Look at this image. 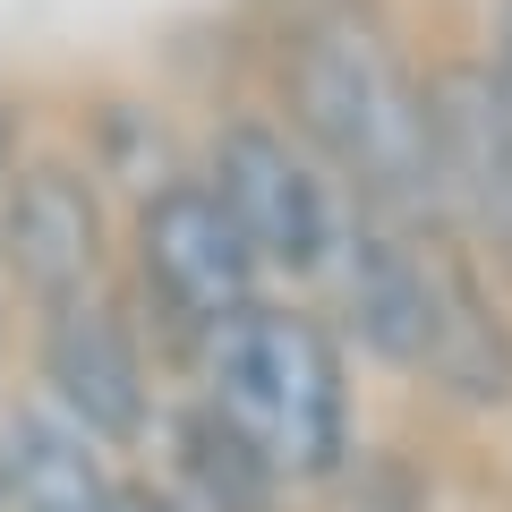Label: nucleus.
Listing matches in <instances>:
<instances>
[{"label": "nucleus", "mask_w": 512, "mask_h": 512, "mask_svg": "<svg viewBox=\"0 0 512 512\" xmlns=\"http://www.w3.org/2000/svg\"><path fill=\"white\" fill-rule=\"evenodd\" d=\"M197 171L222 188V205L239 214V231L256 239L274 291L325 299L333 265H342V248H350V222H359V197L333 180V163L256 86H231V94L205 103Z\"/></svg>", "instance_id": "obj_4"}, {"label": "nucleus", "mask_w": 512, "mask_h": 512, "mask_svg": "<svg viewBox=\"0 0 512 512\" xmlns=\"http://www.w3.org/2000/svg\"><path fill=\"white\" fill-rule=\"evenodd\" d=\"M120 291H128V308L146 316V333L163 342L171 376H188V359L239 308H256V299L274 291V274H265L256 239L239 231V214L222 205V188L188 163V171H171L163 188H146V197L128 205Z\"/></svg>", "instance_id": "obj_5"}, {"label": "nucleus", "mask_w": 512, "mask_h": 512, "mask_svg": "<svg viewBox=\"0 0 512 512\" xmlns=\"http://www.w3.org/2000/svg\"><path fill=\"white\" fill-rule=\"evenodd\" d=\"M436 214L512 291V94L478 35L436 43Z\"/></svg>", "instance_id": "obj_8"}, {"label": "nucleus", "mask_w": 512, "mask_h": 512, "mask_svg": "<svg viewBox=\"0 0 512 512\" xmlns=\"http://www.w3.org/2000/svg\"><path fill=\"white\" fill-rule=\"evenodd\" d=\"M239 69L384 214H436V43L410 0H248Z\"/></svg>", "instance_id": "obj_1"}, {"label": "nucleus", "mask_w": 512, "mask_h": 512, "mask_svg": "<svg viewBox=\"0 0 512 512\" xmlns=\"http://www.w3.org/2000/svg\"><path fill=\"white\" fill-rule=\"evenodd\" d=\"M325 308L350 333V350L402 376L410 393L461 419L512 410V291L478 265V248L444 214L359 205Z\"/></svg>", "instance_id": "obj_2"}, {"label": "nucleus", "mask_w": 512, "mask_h": 512, "mask_svg": "<svg viewBox=\"0 0 512 512\" xmlns=\"http://www.w3.org/2000/svg\"><path fill=\"white\" fill-rule=\"evenodd\" d=\"M35 146H43V137H35V94H26V86H0V188L18 180V163Z\"/></svg>", "instance_id": "obj_12"}, {"label": "nucleus", "mask_w": 512, "mask_h": 512, "mask_svg": "<svg viewBox=\"0 0 512 512\" xmlns=\"http://www.w3.org/2000/svg\"><path fill=\"white\" fill-rule=\"evenodd\" d=\"M128 453L77 427L35 384L0 393V504L9 512H120L128 504Z\"/></svg>", "instance_id": "obj_9"}, {"label": "nucleus", "mask_w": 512, "mask_h": 512, "mask_svg": "<svg viewBox=\"0 0 512 512\" xmlns=\"http://www.w3.org/2000/svg\"><path fill=\"white\" fill-rule=\"evenodd\" d=\"M120 222L128 205L103 188V171L69 137H43L0 188V282L18 299V325L120 282Z\"/></svg>", "instance_id": "obj_6"}, {"label": "nucleus", "mask_w": 512, "mask_h": 512, "mask_svg": "<svg viewBox=\"0 0 512 512\" xmlns=\"http://www.w3.org/2000/svg\"><path fill=\"white\" fill-rule=\"evenodd\" d=\"M9 316H18V299H9V282H0V367H9Z\"/></svg>", "instance_id": "obj_15"}, {"label": "nucleus", "mask_w": 512, "mask_h": 512, "mask_svg": "<svg viewBox=\"0 0 512 512\" xmlns=\"http://www.w3.org/2000/svg\"><path fill=\"white\" fill-rule=\"evenodd\" d=\"M26 384L120 453H146L154 427H163V402L180 393L163 342L128 308L120 282L94 299H69L52 316H26Z\"/></svg>", "instance_id": "obj_7"}, {"label": "nucleus", "mask_w": 512, "mask_h": 512, "mask_svg": "<svg viewBox=\"0 0 512 512\" xmlns=\"http://www.w3.org/2000/svg\"><path fill=\"white\" fill-rule=\"evenodd\" d=\"M478 52H487V69L504 77V94H512V0H487V18H478Z\"/></svg>", "instance_id": "obj_13"}, {"label": "nucleus", "mask_w": 512, "mask_h": 512, "mask_svg": "<svg viewBox=\"0 0 512 512\" xmlns=\"http://www.w3.org/2000/svg\"><path fill=\"white\" fill-rule=\"evenodd\" d=\"M180 384H197L291 478V495H325L359 461V350L308 291H265L256 308H239Z\"/></svg>", "instance_id": "obj_3"}, {"label": "nucleus", "mask_w": 512, "mask_h": 512, "mask_svg": "<svg viewBox=\"0 0 512 512\" xmlns=\"http://www.w3.org/2000/svg\"><path fill=\"white\" fill-rule=\"evenodd\" d=\"M69 146L103 171V188L120 205H137L146 188H163L171 171L197 163V120H171L163 94H128V86H103L86 111H77Z\"/></svg>", "instance_id": "obj_11"}, {"label": "nucleus", "mask_w": 512, "mask_h": 512, "mask_svg": "<svg viewBox=\"0 0 512 512\" xmlns=\"http://www.w3.org/2000/svg\"><path fill=\"white\" fill-rule=\"evenodd\" d=\"M120 512H197V504H188L180 487H163V478L146 470V478H128V504H120Z\"/></svg>", "instance_id": "obj_14"}, {"label": "nucleus", "mask_w": 512, "mask_h": 512, "mask_svg": "<svg viewBox=\"0 0 512 512\" xmlns=\"http://www.w3.org/2000/svg\"><path fill=\"white\" fill-rule=\"evenodd\" d=\"M146 461H154V478L180 487L197 512H291V478L256 453L197 384H180L163 402V427H154Z\"/></svg>", "instance_id": "obj_10"}]
</instances>
